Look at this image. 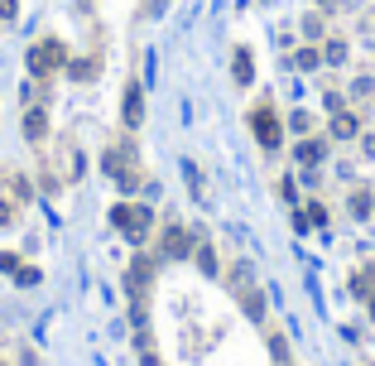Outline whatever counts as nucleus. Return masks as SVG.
I'll list each match as a JSON object with an SVG mask.
<instances>
[{"label":"nucleus","instance_id":"obj_1","mask_svg":"<svg viewBox=\"0 0 375 366\" xmlns=\"http://www.w3.org/2000/svg\"><path fill=\"white\" fill-rule=\"evenodd\" d=\"M111 227H116L125 241L145 246V241H149V232H154V212H149V202L120 198V202H111Z\"/></svg>","mask_w":375,"mask_h":366},{"label":"nucleus","instance_id":"obj_2","mask_svg":"<svg viewBox=\"0 0 375 366\" xmlns=\"http://www.w3.org/2000/svg\"><path fill=\"white\" fill-rule=\"evenodd\" d=\"M101 164H106V179H116L120 193H140V188H145V169H140V159H135V145H130V140L111 145Z\"/></svg>","mask_w":375,"mask_h":366},{"label":"nucleus","instance_id":"obj_3","mask_svg":"<svg viewBox=\"0 0 375 366\" xmlns=\"http://www.w3.org/2000/svg\"><path fill=\"white\" fill-rule=\"evenodd\" d=\"M246 121H250V135H255V145H260L265 155H275L284 145V121H280V111H275L270 101H255Z\"/></svg>","mask_w":375,"mask_h":366},{"label":"nucleus","instance_id":"obj_4","mask_svg":"<svg viewBox=\"0 0 375 366\" xmlns=\"http://www.w3.org/2000/svg\"><path fill=\"white\" fill-rule=\"evenodd\" d=\"M226 284H231V294L241 299V308L255 318V323H265V299H260V284H255V270L246 265V261H236L231 270H226Z\"/></svg>","mask_w":375,"mask_h":366},{"label":"nucleus","instance_id":"obj_5","mask_svg":"<svg viewBox=\"0 0 375 366\" xmlns=\"http://www.w3.org/2000/svg\"><path fill=\"white\" fill-rule=\"evenodd\" d=\"M154 279V265L149 256H135L130 261V274H125V289H130V318H135V333H145V289Z\"/></svg>","mask_w":375,"mask_h":366},{"label":"nucleus","instance_id":"obj_6","mask_svg":"<svg viewBox=\"0 0 375 366\" xmlns=\"http://www.w3.org/2000/svg\"><path fill=\"white\" fill-rule=\"evenodd\" d=\"M63 68H68L63 39H39V44H29V73H34V78H48V73H63Z\"/></svg>","mask_w":375,"mask_h":366},{"label":"nucleus","instance_id":"obj_7","mask_svg":"<svg viewBox=\"0 0 375 366\" xmlns=\"http://www.w3.org/2000/svg\"><path fill=\"white\" fill-rule=\"evenodd\" d=\"M120 125L125 130H140L145 125V82L140 78H130L125 92H120Z\"/></svg>","mask_w":375,"mask_h":366},{"label":"nucleus","instance_id":"obj_8","mask_svg":"<svg viewBox=\"0 0 375 366\" xmlns=\"http://www.w3.org/2000/svg\"><path fill=\"white\" fill-rule=\"evenodd\" d=\"M327 159V140H318V135H303L298 145H293V164H298V174L303 169H318Z\"/></svg>","mask_w":375,"mask_h":366},{"label":"nucleus","instance_id":"obj_9","mask_svg":"<svg viewBox=\"0 0 375 366\" xmlns=\"http://www.w3.org/2000/svg\"><path fill=\"white\" fill-rule=\"evenodd\" d=\"M159 251H164L169 261H188V256H192V236H188V227H183V222L164 227V241H159Z\"/></svg>","mask_w":375,"mask_h":366},{"label":"nucleus","instance_id":"obj_10","mask_svg":"<svg viewBox=\"0 0 375 366\" xmlns=\"http://www.w3.org/2000/svg\"><path fill=\"white\" fill-rule=\"evenodd\" d=\"M231 82H236V87H250V82H255V58H250L246 44L231 53Z\"/></svg>","mask_w":375,"mask_h":366},{"label":"nucleus","instance_id":"obj_11","mask_svg":"<svg viewBox=\"0 0 375 366\" xmlns=\"http://www.w3.org/2000/svg\"><path fill=\"white\" fill-rule=\"evenodd\" d=\"M24 140H29V145L48 140V111H44V106H29V111H24Z\"/></svg>","mask_w":375,"mask_h":366},{"label":"nucleus","instance_id":"obj_12","mask_svg":"<svg viewBox=\"0 0 375 366\" xmlns=\"http://www.w3.org/2000/svg\"><path fill=\"white\" fill-rule=\"evenodd\" d=\"M337 140H351V135H361V116L356 111H332V125H327Z\"/></svg>","mask_w":375,"mask_h":366},{"label":"nucleus","instance_id":"obj_13","mask_svg":"<svg viewBox=\"0 0 375 366\" xmlns=\"http://www.w3.org/2000/svg\"><path fill=\"white\" fill-rule=\"evenodd\" d=\"M192 261H197V270H202V274H217V270H221V265H217V246H212V241H202V236L192 241Z\"/></svg>","mask_w":375,"mask_h":366},{"label":"nucleus","instance_id":"obj_14","mask_svg":"<svg viewBox=\"0 0 375 366\" xmlns=\"http://www.w3.org/2000/svg\"><path fill=\"white\" fill-rule=\"evenodd\" d=\"M289 63H293L298 73H318V68H322V53H318L313 44H303V49H293V58H289Z\"/></svg>","mask_w":375,"mask_h":366},{"label":"nucleus","instance_id":"obj_15","mask_svg":"<svg viewBox=\"0 0 375 366\" xmlns=\"http://www.w3.org/2000/svg\"><path fill=\"white\" fill-rule=\"evenodd\" d=\"M68 73H73L77 82H92L96 73H101V63H96V58H82V63H73V58H68Z\"/></svg>","mask_w":375,"mask_h":366},{"label":"nucleus","instance_id":"obj_16","mask_svg":"<svg viewBox=\"0 0 375 366\" xmlns=\"http://www.w3.org/2000/svg\"><path fill=\"white\" fill-rule=\"evenodd\" d=\"M322 63L342 68V63H347V39H327V49H322Z\"/></svg>","mask_w":375,"mask_h":366},{"label":"nucleus","instance_id":"obj_17","mask_svg":"<svg viewBox=\"0 0 375 366\" xmlns=\"http://www.w3.org/2000/svg\"><path fill=\"white\" fill-rule=\"evenodd\" d=\"M265 338H270V352H275V362L280 366H293V357H289V342H284L275 328H265Z\"/></svg>","mask_w":375,"mask_h":366},{"label":"nucleus","instance_id":"obj_18","mask_svg":"<svg viewBox=\"0 0 375 366\" xmlns=\"http://www.w3.org/2000/svg\"><path fill=\"white\" fill-rule=\"evenodd\" d=\"M371 212H375V198L366 188H356V193H351V217H371Z\"/></svg>","mask_w":375,"mask_h":366},{"label":"nucleus","instance_id":"obj_19","mask_svg":"<svg viewBox=\"0 0 375 366\" xmlns=\"http://www.w3.org/2000/svg\"><path fill=\"white\" fill-rule=\"evenodd\" d=\"M39 279H44V274L34 270V265H19V270H15V284H19V289H39Z\"/></svg>","mask_w":375,"mask_h":366},{"label":"nucleus","instance_id":"obj_20","mask_svg":"<svg viewBox=\"0 0 375 366\" xmlns=\"http://www.w3.org/2000/svg\"><path fill=\"white\" fill-rule=\"evenodd\" d=\"M289 130H293V135H308V130H313V116H308V111H293Z\"/></svg>","mask_w":375,"mask_h":366},{"label":"nucleus","instance_id":"obj_21","mask_svg":"<svg viewBox=\"0 0 375 366\" xmlns=\"http://www.w3.org/2000/svg\"><path fill=\"white\" fill-rule=\"evenodd\" d=\"M280 198H284V202H298V183H293V174H284V179H280Z\"/></svg>","mask_w":375,"mask_h":366},{"label":"nucleus","instance_id":"obj_22","mask_svg":"<svg viewBox=\"0 0 375 366\" xmlns=\"http://www.w3.org/2000/svg\"><path fill=\"white\" fill-rule=\"evenodd\" d=\"M303 212H308V222H313V227H327V207H322V202H308Z\"/></svg>","mask_w":375,"mask_h":366},{"label":"nucleus","instance_id":"obj_23","mask_svg":"<svg viewBox=\"0 0 375 366\" xmlns=\"http://www.w3.org/2000/svg\"><path fill=\"white\" fill-rule=\"evenodd\" d=\"M303 34L318 39V34H322V15H303Z\"/></svg>","mask_w":375,"mask_h":366},{"label":"nucleus","instance_id":"obj_24","mask_svg":"<svg viewBox=\"0 0 375 366\" xmlns=\"http://www.w3.org/2000/svg\"><path fill=\"white\" fill-rule=\"evenodd\" d=\"M293 232H298V236H308V232H313V222H308V212H303V207H293Z\"/></svg>","mask_w":375,"mask_h":366},{"label":"nucleus","instance_id":"obj_25","mask_svg":"<svg viewBox=\"0 0 375 366\" xmlns=\"http://www.w3.org/2000/svg\"><path fill=\"white\" fill-rule=\"evenodd\" d=\"M15 15H19V0H0V24H15Z\"/></svg>","mask_w":375,"mask_h":366},{"label":"nucleus","instance_id":"obj_26","mask_svg":"<svg viewBox=\"0 0 375 366\" xmlns=\"http://www.w3.org/2000/svg\"><path fill=\"white\" fill-rule=\"evenodd\" d=\"M0 270L15 274V270H19V256H15V251H0Z\"/></svg>","mask_w":375,"mask_h":366},{"label":"nucleus","instance_id":"obj_27","mask_svg":"<svg viewBox=\"0 0 375 366\" xmlns=\"http://www.w3.org/2000/svg\"><path fill=\"white\" fill-rule=\"evenodd\" d=\"M10 222H15V202H5V198H0V227H10Z\"/></svg>","mask_w":375,"mask_h":366},{"label":"nucleus","instance_id":"obj_28","mask_svg":"<svg viewBox=\"0 0 375 366\" xmlns=\"http://www.w3.org/2000/svg\"><path fill=\"white\" fill-rule=\"evenodd\" d=\"M164 5H169V0H145V10H149V15H164Z\"/></svg>","mask_w":375,"mask_h":366},{"label":"nucleus","instance_id":"obj_29","mask_svg":"<svg viewBox=\"0 0 375 366\" xmlns=\"http://www.w3.org/2000/svg\"><path fill=\"white\" fill-rule=\"evenodd\" d=\"M366 304H371V318H375V294H371V299H366Z\"/></svg>","mask_w":375,"mask_h":366}]
</instances>
